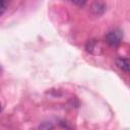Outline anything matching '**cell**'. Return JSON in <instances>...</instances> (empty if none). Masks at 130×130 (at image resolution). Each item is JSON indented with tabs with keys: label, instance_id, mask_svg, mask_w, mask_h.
<instances>
[{
	"label": "cell",
	"instance_id": "1",
	"mask_svg": "<svg viewBox=\"0 0 130 130\" xmlns=\"http://www.w3.org/2000/svg\"><path fill=\"white\" fill-rule=\"evenodd\" d=\"M104 44L100 40L91 39L88 40L85 44V50L91 55H101L104 52Z\"/></svg>",
	"mask_w": 130,
	"mask_h": 130
},
{
	"label": "cell",
	"instance_id": "3",
	"mask_svg": "<svg viewBox=\"0 0 130 130\" xmlns=\"http://www.w3.org/2000/svg\"><path fill=\"white\" fill-rule=\"evenodd\" d=\"M116 65L121 70L130 73V59L125 57H119L116 59Z\"/></svg>",
	"mask_w": 130,
	"mask_h": 130
},
{
	"label": "cell",
	"instance_id": "6",
	"mask_svg": "<svg viewBox=\"0 0 130 130\" xmlns=\"http://www.w3.org/2000/svg\"><path fill=\"white\" fill-rule=\"evenodd\" d=\"M7 5H8V4H7L6 1H1V3H0V14H1V15L5 12Z\"/></svg>",
	"mask_w": 130,
	"mask_h": 130
},
{
	"label": "cell",
	"instance_id": "5",
	"mask_svg": "<svg viewBox=\"0 0 130 130\" xmlns=\"http://www.w3.org/2000/svg\"><path fill=\"white\" fill-rule=\"evenodd\" d=\"M39 130H54V126L50 122H44L39 126Z\"/></svg>",
	"mask_w": 130,
	"mask_h": 130
},
{
	"label": "cell",
	"instance_id": "2",
	"mask_svg": "<svg viewBox=\"0 0 130 130\" xmlns=\"http://www.w3.org/2000/svg\"><path fill=\"white\" fill-rule=\"evenodd\" d=\"M122 38H123L122 31L118 28H115V29L110 30L106 35V42L111 46H118L121 43Z\"/></svg>",
	"mask_w": 130,
	"mask_h": 130
},
{
	"label": "cell",
	"instance_id": "4",
	"mask_svg": "<svg viewBox=\"0 0 130 130\" xmlns=\"http://www.w3.org/2000/svg\"><path fill=\"white\" fill-rule=\"evenodd\" d=\"M106 10V4L104 2L98 1V2H93L91 5V11L95 14V15H101L105 12Z\"/></svg>",
	"mask_w": 130,
	"mask_h": 130
}]
</instances>
